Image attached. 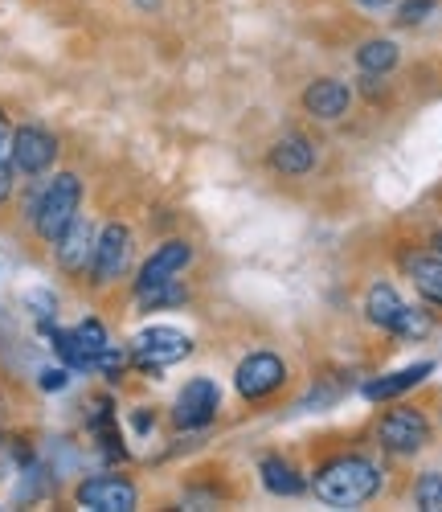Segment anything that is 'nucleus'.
<instances>
[{"label":"nucleus","mask_w":442,"mask_h":512,"mask_svg":"<svg viewBox=\"0 0 442 512\" xmlns=\"http://www.w3.org/2000/svg\"><path fill=\"white\" fill-rule=\"evenodd\" d=\"M414 500L426 512H442V472H426L418 480V488H414Z\"/></svg>","instance_id":"obj_22"},{"label":"nucleus","mask_w":442,"mask_h":512,"mask_svg":"<svg viewBox=\"0 0 442 512\" xmlns=\"http://www.w3.org/2000/svg\"><path fill=\"white\" fill-rule=\"evenodd\" d=\"M312 164H316V148L307 144L303 136H283L271 148V168H275V173H283V177H303Z\"/></svg>","instance_id":"obj_15"},{"label":"nucleus","mask_w":442,"mask_h":512,"mask_svg":"<svg viewBox=\"0 0 442 512\" xmlns=\"http://www.w3.org/2000/svg\"><path fill=\"white\" fill-rule=\"evenodd\" d=\"M430 373H434V361H418V365H406V369H397V373H389V377H377V381H369V386H365V398H373V402L397 398V394L414 390L418 381H426Z\"/></svg>","instance_id":"obj_14"},{"label":"nucleus","mask_w":442,"mask_h":512,"mask_svg":"<svg viewBox=\"0 0 442 512\" xmlns=\"http://www.w3.org/2000/svg\"><path fill=\"white\" fill-rule=\"evenodd\" d=\"M357 5H361V9H369V13H381V9H389V5H393V0H357Z\"/></svg>","instance_id":"obj_28"},{"label":"nucleus","mask_w":442,"mask_h":512,"mask_svg":"<svg viewBox=\"0 0 442 512\" xmlns=\"http://www.w3.org/2000/svg\"><path fill=\"white\" fill-rule=\"evenodd\" d=\"M29 304L37 308V320H50V316H54V295H50V291H33Z\"/></svg>","instance_id":"obj_24"},{"label":"nucleus","mask_w":442,"mask_h":512,"mask_svg":"<svg viewBox=\"0 0 442 512\" xmlns=\"http://www.w3.org/2000/svg\"><path fill=\"white\" fill-rule=\"evenodd\" d=\"M74 496H78L82 508H91V512H131L140 500L136 484L123 480V476H91V480L78 484Z\"/></svg>","instance_id":"obj_6"},{"label":"nucleus","mask_w":442,"mask_h":512,"mask_svg":"<svg viewBox=\"0 0 442 512\" xmlns=\"http://www.w3.org/2000/svg\"><path fill=\"white\" fill-rule=\"evenodd\" d=\"M410 275H414V287L426 295V300L442 308V254H414Z\"/></svg>","instance_id":"obj_17"},{"label":"nucleus","mask_w":442,"mask_h":512,"mask_svg":"<svg viewBox=\"0 0 442 512\" xmlns=\"http://www.w3.org/2000/svg\"><path fill=\"white\" fill-rule=\"evenodd\" d=\"M127 263H131V230L119 226V222L103 226V234L95 238V254H91V275H95V283L119 279V275L127 271Z\"/></svg>","instance_id":"obj_7"},{"label":"nucleus","mask_w":442,"mask_h":512,"mask_svg":"<svg viewBox=\"0 0 442 512\" xmlns=\"http://www.w3.org/2000/svg\"><path fill=\"white\" fill-rule=\"evenodd\" d=\"M54 349H58V357H62V361H66L70 369H95L91 353L82 349L78 332H54Z\"/></svg>","instance_id":"obj_19"},{"label":"nucleus","mask_w":442,"mask_h":512,"mask_svg":"<svg viewBox=\"0 0 442 512\" xmlns=\"http://www.w3.org/2000/svg\"><path fill=\"white\" fill-rule=\"evenodd\" d=\"M0 160H9V123L0 115Z\"/></svg>","instance_id":"obj_27"},{"label":"nucleus","mask_w":442,"mask_h":512,"mask_svg":"<svg viewBox=\"0 0 442 512\" xmlns=\"http://www.w3.org/2000/svg\"><path fill=\"white\" fill-rule=\"evenodd\" d=\"M9 193H13V168H9V160H0V201Z\"/></svg>","instance_id":"obj_26"},{"label":"nucleus","mask_w":442,"mask_h":512,"mask_svg":"<svg viewBox=\"0 0 442 512\" xmlns=\"http://www.w3.org/2000/svg\"><path fill=\"white\" fill-rule=\"evenodd\" d=\"M365 312H369V320H373L377 328H385V332L397 336V332H402V324H406L410 304H406L389 283H373L369 295H365Z\"/></svg>","instance_id":"obj_11"},{"label":"nucleus","mask_w":442,"mask_h":512,"mask_svg":"<svg viewBox=\"0 0 442 512\" xmlns=\"http://www.w3.org/2000/svg\"><path fill=\"white\" fill-rule=\"evenodd\" d=\"M41 390H66V369H46L41 373Z\"/></svg>","instance_id":"obj_25"},{"label":"nucleus","mask_w":442,"mask_h":512,"mask_svg":"<svg viewBox=\"0 0 442 512\" xmlns=\"http://www.w3.org/2000/svg\"><path fill=\"white\" fill-rule=\"evenodd\" d=\"M348 87L340 78H320V82H312V87L303 91V107L312 111L316 119H340L344 111H348Z\"/></svg>","instance_id":"obj_12"},{"label":"nucleus","mask_w":442,"mask_h":512,"mask_svg":"<svg viewBox=\"0 0 442 512\" xmlns=\"http://www.w3.org/2000/svg\"><path fill=\"white\" fill-rule=\"evenodd\" d=\"M193 353V340L181 332V328H168V324H152L144 328L136 340H131V357H136L140 369H164V365H176Z\"/></svg>","instance_id":"obj_3"},{"label":"nucleus","mask_w":442,"mask_h":512,"mask_svg":"<svg viewBox=\"0 0 442 512\" xmlns=\"http://www.w3.org/2000/svg\"><path fill=\"white\" fill-rule=\"evenodd\" d=\"M54 156H58V140L46 132V127H17L13 132V140H9V160H13V168H21V173H29V177H41L46 168L54 164Z\"/></svg>","instance_id":"obj_5"},{"label":"nucleus","mask_w":442,"mask_h":512,"mask_svg":"<svg viewBox=\"0 0 442 512\" xmlns=\"http://www.w3.org/2000/svg\"><path fill=\"white\" fill-rule=\"evenodd\" d=\"M78 205H82V181L74 173H58L33 201V226H37V234L58 242V234L78 218Z\"/></svg>","instance_id":"obj_2"},{"label":"nucleus","mask_w":442,"mask_h":512,"mask_svg":"<svg viewBox=\"0 0 442 512\" xmlns=\"http://www.w3.org/2000/svg\"><path fill=\"white\" fill-rule=\"evenodd\" d=\"M140 300H144V308H168V304H185V287L176 283V279H168V283H156V287L140 291Z\"/></svg>","instance_id":"obj_20"},{"label":"nucleus","mask_w":442,"mask_h":512,"mask_svg":"<svg viewBox=\"0 0 442 512\" xmlns=\"http://www.w3.org/2000/svg\"><path fill=\"white\" fill-rule=\"evenodd\" d=\"M357 62H361V70H369V74H385V70L397 66V46H393V41H385V37L365 41V46L357 50Z\"/></svg>","instance_id":"obj_18"},{"label":"nucleus","mask_w":442,"mask_h":512,"mask_svg":"<svg viewBox=\"0 0 442 512\" xmlns=\"http://www.w3.org/2000/svg\"><path fill=\"white\" fill-rule=\"evenodd\" d=\"M377 439H381V447L393 451V455H418V451L430 443V422H426V414L414 410V406H397V410H389V414L381 418Z\"/></svg>","instance_id":"obj_4"},{"label":"nucleus","mask_w":442,"mask_h":512,"mask_svg":"<svg viewBox=\"0 0 442 512\" xmlns=\"http://www.w3.org/2000/svg\"><path fill=\"white\" fill-rule=\"evenodd\" d=\"M258 476H262V484H267V492H275V496H299L303 492V480L295 476V467L287 459H279V455L262 459L258 463Z\"/></svg>","instance_id":"obj_16"},{"label":"nucleus","mask_w":442,"mask_h":512,"mask_svg":"<svg viewBox=\"0 0 442 512\" xmlns=\"http://www.w3.org/2000/svg\"><path fill=\"white\" fill-rule=\"evenodd\" d=\"M316 500L328 508H357L381 492V467L365 455H340L316 472Z\"/></svg>","instance_id":"obj_1"},{"label":"nucleus","mask_w":442,"mask_h":512,"mask_svg":"<svg viewBox=\"0 0 442 512\" xmlns=\"http://www.w3.org/2000/svg\"><path fill=\"white\" fill-rule=\"evenodd\" d=\"M430 13H434V0H406V5L397 9V21H402V25H418Z\"/></svg>","instance_id":"obj_23"},{"label":"nucleus","mask_w":442,"mask_h":512,"mask_svg":"<svg viewBox=\"0 0 442 512\" xmlns=\"http://www.w3.org/2000/svg\"><path fill=\"white\" fill-rule=\"evenodd\" d=\"M189 259H193V250H189V242H164L152 259L140 267V279H136V291H148V287H156V283H168V279H176L185 267H189Z\"/></svg>","instance_id":"obj_10"},{"label":"nucleus","mask_w":442,"mask_h":512,"mask_svg":"<svg viewBox=\"0 0 442 512\" xmlns=\"http://www.w3.org/2000/svg\"><path fill=\"white\" fill-rule=\"evenodd\" d=\"M74 332H78V340H82V349H86V353H91V361L99 365L103 349L111 345V340H107V328H103L99 320H82V324H78Z\"/></svg>","instance_id":"obj_21"},{"label":"nucleus","mask_w":442,"mask_h":512,"mask_svg":"<svg viewBox=\"0 0 442 512\" xmlns=\"http://www.w3.org/2000/svg\"><path fill=\"white\" fill-rule=\"evenodd\" d=\"M91 254H95V234L82 218H74L58 234V263H62V271H82L86 263H91Z\"/></svg>","instance_id":"obj_13"},{"label":"nucleus","mask_w":442,"mask_h":512,"mask_svg":"<svg viewBox=\"0 0 442 512\" xmlns=\"http://www.w3.org/2000/svg\"><path fill=\"white\" fill-rule=\"evenodd\" d=\"M283 377H287V365H283L275 353H250V357L238 365V373H234L238 394L250 398V402L275 394V390L283 386Z\"/></svg>","instance_id":"obj_8"},{"label":"nucleus","mask_w":442,"mask_h":512,"mask_svg":"<svg viewBox=\"0 0 442 512\" xmlns=\"http://www.w3.org/2000/svg\"><path fill=\"white\" fill-rule=\"evenodd\" d=\"M217 406H221V390L209 377H193L181 390V398H176L172 418H176V426H185V431H197V426H209L217 418Z\"/></svg>","instance_id":"obj_9"}]
</instances>
